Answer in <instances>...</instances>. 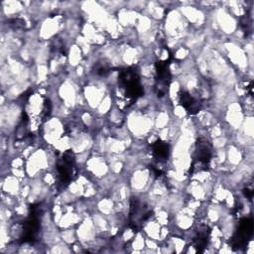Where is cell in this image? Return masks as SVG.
Wrapping results in <instances>:
<instances>
[{
  "label": "cell",
  "mask_w": 254,
  "mask_h": 254,
  "mask_svg": "<svg viewBox=\"0 0 254 254\" xmlns=\"http://www.w3.org/2000/svg\"><path fill=\"white\" fill-rule=\"evenodd\" d=\"M118 82L129 99H137L143 94V87L140 83L139 75L134 68H124L119 72Z\"/></svg>",
  "instance_id": "obj_1"
},
{
  "label": "cell",
  "mask_w": 254,
  "mask_h": 254,
  "mask_svg": "<svg viewBox=\"0 0 254 254\" xmlns=\"http://www.w3.org/2000/svg\"><path fill=\"white\" fill-rule=\"evenodd\" d=\"M40 215H41V206L33 205L31 207V213L23 225V234L21 236L22 242H34L37 239V236L40 230V222H39Z\"/></svg>",
  "instance_id": "obj_2"
},
{
  "label": "cell",
  "mask_w": 254,
  "mask_h": 254,
  "mask_svg": "<svg viewBox=\"0 0 254 254\" xmlns=\"http://www.w3.org/2000/svg\"><path fill=\"white\" fill-rule=\"evenodd\" d=\"M58 175L59 182L62 186H67L75 175L74 156L72 152L67 151L63 154L62 158L58 162Z\"/></svg>",
  "instance_id": "obj_3"
},
{
  "label": "cell",
  "mask_w": 254,
  "mask_h": 254,
  "mask_svg": "<svg viewBox=\"0 0 254 254\" xmlns=\"http://www.w3.org/2000/svg\"><path fill=\"white\" fill-rule=\"evenodd\" d=\"M151 208L139 198L134 197L130 203V224L133 229H136L141 226L142 222L146 221L151 216Z\"/></svg>",
  "instance_id": "obj_4"
},
{
  "label": "cell",
  "mask_w": 254,
  "mask_h": 254,
  "mask_svg": "<svg viewBox=\"0 0 254 254\" xmlns=\"http://www.w3.org/2000/svg\"><path fill=\"white\" fill-rule=\"evenodd\" d=\"M253 232V222L250 218H243L240 220L236 232L230 240V246L233 249H240L244 247Z\"/></svg>",
  "instance_id": "obj_5"
},
{
  "label": "cell",
  "mask_w": 254,
  "mask_h": 254,
  "mask_svg": "<svg viewBox=\"0 0 254 254\" xmlns=\"http://www.w3.org/2000/svg\"><path fill=\"white\" fill-rule=\"evenodd\" d=\"M212 157V148L208 140L204 138H200L197 140L195 145V162L200 165V168H205Z\"/></svg>",
  "instance_id": "obj_6"
},
{
  "label": "cell",
  "mask_w": 254,
  "mask_h": 254,
  "mask_svg": "<svg viewBox=\"0 0 254 254\" xmlns=\"http://www.w3.org/2000/svg\"><path fill=\"white\" fill-rule=\"evenodd\" d=\"M180 103L181 105L190 113L195 114L200 109V103L193 96L188 92H182L180 94Z\"/></svg>",
  "instance_id": "obj_7"
},
{
  "label": "cell",
  "mask_w": 254,
  "mask_h": 254,
  "mask_svg": "<svg viewBox=\"0 0 254 254\" xmlns=\"http://www.w3.org/2000/svg\"><path fill=\"white\" fill-rule=\"evenodd\" d=\"M208 236H209L208 226L204 225V224L199 225L196 230V235L193 239V245L197 251H199V252L203 251L204 247L206 246V244L208 242Z\"/></svg>",
  "instance_id": "obj_8"
},
{
  "label": "cell",
  "mask_w": 254,
  "mask_h": 254,
  "mask_svg": "<svg viewBox=\"0 0 254 254\" xmlns=\"http://www.w3.org/2000/svg\"><path fill=\"white\" fill-rule=\"evenodd\" d=\"M152 152L159 161H167L170 155V147L168 143L158 140L152 144Z\"/></svg>",
  "instance_id": "obj_9"
},
{
  "label": "cell",
  "mask_w": 254,
  "mask_h": 254,
  "mask_svg": "<svg viewBox=\"0 0 254 254\" xmlns=\"http://www.w3.org/2000/svg\"><path fill=\"white\" fill-rule=\"evenodd\" d=\"M9 25H10V27H12L13 29L18 30V29H23V28L25 27V22H24L22 19L15 18V19L10 20Z\"/></svg>",
  "instance_id": "obj_10"
},
{
  "label": "cell",
  "mask_w": 254,
  "mask_h": 254,
  "mask_svg": "<svg viewBox=\"0 0 254 254\" xmlns=\"http://www.w3.org/2000/svg\"><path fill=\"white\" fill-rule=\"evenodd\" d=\"M96 72L99 74V75H106L108 72H109V68L104 64H101L99 65L97 68H96Z\"/></svg>",
  "instance_id": "obj_11"
},
{
  "label": "cell",
  "mask_w": 254,
  "mask_h": 254,
  "mask_svg": "<svg viewBox=\"0 0 254 254\" xmlns=\"http://www.w3.org/2000/svg\"><path fill=\"white\" fill-rule=\"evenodd\" d=\"M245 195L249 198V199H251L252 198V195H253V190H251V189H246L245 190Z\"/></svg>",
  "instance_id": "obj_12"
}]
</instances>
